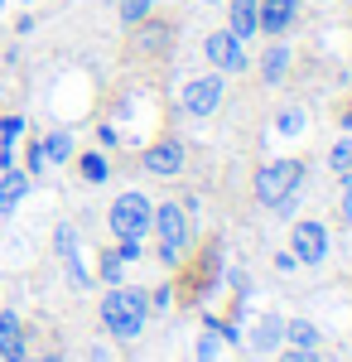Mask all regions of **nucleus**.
Listing matches in <instances>:
<instances>
[{
	"label": "nucleus",
	"mask_w": 352,
	"mask_h": 362,
	"mask_svg": "<svg viewBox=\"0 0 352 362\" xmlns=\"http://www.w3.org/2000/svg\"><path fill=\"white\" fill-rule=\"evenodd\" d=\"M285 334V324H280V314H266L261 324H256V334H251V348H261V353H271L275 343Z\"/></svg>",
	"instance_id": "nucleus-14"
},
{
	"label": "nucleus",
	"mask_w": 352,
	"mask_h": 362,
	"mask_svg": "<svg viewBox=\"0 0 352 362\" xmlns=\"http://www.w3.org/2000/svg\"><path fill=\"white\" fill-rule=\"evenodd\" d=\"M299 126H304V116H299V112H285V116H280V131H299Z\"/></svg>",
	"instance_id": "nucleus-24"
},
{
	"label": "nucleus",
	"mask_w": 352,
	"mask_h": 362,
	"mask_svg": "<svg viewBox=\"0 0 352 362\" xmlns=\"http://www.w3.org/2000/svg\"><path fill=\"white\" fill-rule=\"evenodd\" d=\"M232 34L237 39H251L256 29H261V0H232Z\"/></svg>",
	"instance_id": "nucleus-11"
},
{
	"label": "nucleus",
	"mask_w": 352,
	"mask_h": 362,
	"mask_svg": "<svg viewBox=\"0 0 352 362\" xmlns=\"http://www.w3.org/2000/svg\"><path fill=\"white\" fill-rule=\"evenodd\" d=\"M150 213H155V208H150L140 194H121L116 203H111V232H116V237L140 242V237L150 232Z\"/></svg>",
	"instance_id": "nucleus-4"
},
{
	"label": "nucleus",
	"mask_w": 352,
	"mask_h": 362,
	"mask_svg": "<svg viewBox=\"0 0 352 362\" xmlns=\"http://www.w3.org/2000/svg\"><path fill=\"white\" fill-rule=\"evenodd\" d=\"M20 131H25V121H20V116H5V121H0V140H15Z\"/></svg>",
	"instance_id": "nucleus-21"
},
{
	"label": "nucleus",
	"mask_w": 352,
	"mask_h": 362,
	"mask_svg": "<svg viewBox=\"0 0 352 362\" xmlns=\"http://www.w3.org/2000/svg\"><path fill=\"white\" fill-rule=\"evenodd\" d=\"M324 256H328V232H324V223H295V261L319 266Z\"/></svg>",
	"instance_id": "nucleus-7"
},
{
	"label": "nucleus",
	"mask_w": 352,
	"mask_h": 362,
	"mask_svg": "<svg viewBox=\"0 0 352 362\" xmlns=\"http://www.w3.org/2000/svg\"><path fill=\"white\" fill-rule=\"evenodd\" d=\"M222 102V78H193L184 87V112L189 116H213Z\"/></svg>",
	"instance_id": "nucleus-6"
},
{
	"label": "nucleus",
	"mask_w": 352,
	"mask_h": 362,
	"mask_svg": "<svg viewBox=\"0 0 352 362\" xmlns=\"http://www.w3.org/2000/svg\"><path fill=\"white\" fill-rule=\"evenodd\" d=\"M285 334H290V343H295V348H314V343H319V329H314L309 319H295V324H285Z\"/></svg>",
	"instance_id": "nucleus-16"
},
{
	"label": "nucleus",
	"mask_w": 352,
	"mask_h": 362,
	"mask_svg": "<svg viewBox=\"0 0 352 362\" xmlns=\"http://www.w3.org/2000/svg\"><path fill=\"white\" fill-rule=\"evenodd\" d=\"M25 189H29V174L5 169V179H0V213H15V208H20V198H25Z\"/></svg>",
	"instance_id": "nucleus-12"
},
{
	"label": "nucleus",
	"mask_w": 352,
	"mask_h": 362,
	"mask_svg": "<svg viewBox=\"0 0 352 362\" xmlns=\"http://www.w3.org/2000/svg\"><path fill=\"white\" fill-rule=\"evenodd\" d=\"M82 179L102 184V179H107V160H102V155H82Z\"/></svg>",
	"instance_id": "nucleus-19"
},
{
	"label": "nucleus",
	"mask_w": 352,
	"mask_h": 362,
	"mask_svg": "<svg viewBox=\"0 0 352 362\" xmlns=\"http://www.w3.org/2000/svg\"><path fill=\"white\" fill-rule=\"evenodd\" d=\"M280 362H319V358H314V348H295V353H285Z\"/></svg>",
	"instance_id": "nucleus-22"
},
{
	"label": "nucleus",
	"mask_w": 352,
	"mask_h": 362,
	"mask_svg": "<svg viewBox=\"0 0 352 362\" xmlns=\"http://www.w3.org/2000/svg\"><path fill=\"white\" fill-rule=\"evenodd\" d=\"M0 358L5 362H25V329H20V319L5 309L0 314Z\"/></svg>",
	"instance_id": "nucleus-10"
},
{
	"label": "nucleus",
	"mask_w": 352,
	"mask_h": 362,
	"mask_svg": "<svg viewBox=\"0 0 352 362\" xmlns=\"http://www.w3.org/2000/svg\"><path fill=\"white\" fill-rule=\"evenodd\" d=\"M328 165L338 169V174H352V140H338V145H333V155H328Z\"/></svg>",
	"instance_id": "nucleus-18"
},
{
	"label": "nucleus",
	"mask_w": 352,
	"mask_h": 362,
	"mask_svg": "<svg viewBox=\"0 0 352 362\" xmlns=\"http://www.w3.org/2000/svg\"><path fill=\"white\" fill-rule=\"evenodd\" d=\"M121 261H126V256H121V251H107V256H102V276H107L111 285H116V280H121Z\"/></svg>",
	"instance_id": "nucleus-20"
},
{
	"label": "nucleus",
	"mask_w": 352,
	"mask_h": 362,
	"mask_svg": "<svg viewBox=\"0 0 352 362\" xmlns=\"http://www.w3.org/2000/svg\"><path fill=\"white\" fill-rule=\"evenodd\" d=\"M150 223L160 227V261H179L184 247H189V213L179 208V203H164L160 213H150Z\"/></svg>",
	"instance_id": "nucleus-3"
},
{
	"label": "nucleus",
	"mask_w": 352,
	"mask_h": 362,
	"mask_svg": "<svg viewBox=\"0 0 352 362\" xmlns=\"http://www.w3.org/2000/svg\"><path fill=\"white\" fill-rule=\"evenodd\" d=\"M39 155H44V160H54V165H63V160L73 155V140H68V131H54V136L39 145Z\"/></svg>",
	"instance_id": "nucleus-15"
},
{
	"label": "nucleus",
	"mask_w": 352,
	"mask_h": 362,
	"mask_svg": "<svg viewBox=\"0 0 352 362\" xmlns=\"http://www.w3.org/2000/svg\"><path fill=\"white\" fill-rule=\"evenodd\" d=\"M343 121H348V126H352V107H348V116H343Z\"/></svg>",
	"instance_id": "nucleus-26"
},
{
	"label": "nucleus",
	"mask_w": 352,
	"mask_h": 362,
	"mask_svg": "<svg viewBox=\"0 0 352 362\" xmlns=\"http://www.w3.org/2000/svg\"><path fill=\"white\" fill-rule=\"evenodd\" d=\"M44 362H58V358H44Z\"/></svg>",
	"instance_id": "nucleus-27"
},
{
	"label": "nucleus",
	"mask_w": 352,
	"mask_h": 362,
	"mask_svg": "<svg viewBox=\"0 0 352 362\" xmlns=\"http://www.w3.org/2000/svg\"><path fill=\"white\" fill-rule=\"evenodd\" d=\"M299 179H304V165H299V160L266 165L261 174H256V198H261L266 208H290V198H295Z\"/></svg>",
	"instance_id": "nucleus-2"
},
{
	"label": "nucleus",
	"mask_w": 352,
	"mask_h": 362,
	"mask_svg": "<svg viewBox=\"0 0 352 362\" xmlns=\"http://www.w3.org/2000/svg\"><path fill=\"white\" fill-rule=\"evenodd\" d=\"M285 68H290V49H285V44H271L266 58H261V78H266V83H280Z\"/></svg>",
	"instance_id": "nucleus-13"
},
{
	"label": "nucleus",
	"mask_w": 352,
	"mask_h": 362,
	"mask_svg": "<svg viewBox=\"0 0 352 362\" xmlns=\"http://www.w3.org/2000/svg\"><path fill=\"white\" fill-rule=\"evenodd\" d=\"M150 10H155V0H121V20L126 25H140Z\"/></svg>",
	"instance_id": "nucleus-17"
},
{
	"label": "nucleus",
	"mask_w": 352,
	"mask_h": 362,
	"mask_svg": "<svg viewBox=\"0 0 352 362\" xmlns=\"http://www.w3.org/2000/svg\"><path fill=\"white\" fill-rule=\"evenodd\" d=\"M295 10H299V0H261V29L266 34H285L295 25Z\"/></svg>",
	"instance_id": "nucleus-9"
},
{
	"label": "nucleus",
	"mask_w": 352,
	"mask_h": 362,
	"mask_svg": "<svg viewBox=\"0 0 352 362\" xmlns=\"http://www.w3.org/2000/svg\"><path fill=\"white\" fill-rule=\"evenodd\" d=\"M213 353H217L213 338H198V362H213Z\"/></svg>",
	"instance_id": "nucleus-23"
},
{
	"label": "nucleus",
	"mask_w": 352,
	"mask_h": 362,
	"mask_svg": "<svg viewBox=\"0 0 352 362\" xmlns=\"http://www.w3.org/2000/svg\"><path fill=\"white\" fill-rule=\"evenodd\" d=\"M0 5H5V0H0Z\"/></svg>",
	"instance_id": "nucleus-28"
},
{
	"label": "nucleus",
	"mask_w": 352,
	"mask_h": 362,
	"mask_svg": "<svg viewBox=\"0 0 352 362\" xmlns=\"http://www.w3.org/2000/svg\"><path fill=\"white\" fill-rule=\"evenodd\" d=\"M343 218H348V227H352V179H348V189H343Z\"/></svg>",
	"instance_id": "nucleus-25"
},
{
	"label": "nucleus",
	"mask_w": 352,
	"mask_h": 362,
	"mask_svg": "<svg viewBox=\"0 0 352 362\" xmlns=\"http://www.w3.org/2000/svg\"><path fill=\"white\" fill-rule=\"evenodd\" d=\"M145 314H150V295L145 290H111L102 300V324L111 329V338H140L145 329Z\"/></svg>",
	"instance_id": "nucleus-1"
},
{
	"label": "nucleus",
	"mask_w": 352,
	"mask_h": 362,
	"mask_svg": "<svg viewBox=\"0 0 352 362\" xmlns=\"http://www.w3.org/2000/svg\"><path fill=\"white\" fill-rule=\"evenodd\" d=\"M145 169H150V174H179V169H184V145H179V140L150 145V150H145Z\"/></svg>",
	"instance_id": "nucleus-8"
},
{
	"label": "nucleus",
	"mask_w": 352,
	"mask_h": 362,
	"mask_svg": "<svg viewBox=\"0 0 352 362\" xmlns=\"http://www.w3.org/2000/svg\"><path fill=\"white\" fill-rule=\"evenodd\" d=\"M203 54L213 58V68H227V73H242V68H246V49H242V39H237L232 29H217V34H208Z\"/></svg>",
	"instance_id": "nucleus-5"
}]
</instances>
